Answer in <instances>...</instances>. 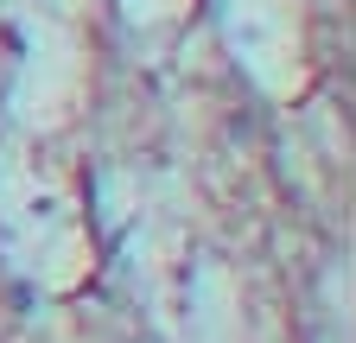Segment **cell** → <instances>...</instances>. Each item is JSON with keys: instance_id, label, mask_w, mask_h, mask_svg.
I'll use <instances>...</instances> for the list:
<instances>
[{"instance_id": "6da1fadb", "label": "cell", "mask_w": 356, "mask_h": 343, "mask_svg": "<svg viewBox=\"0 0 356 343\" xmlns=\"http://www.w3.org/2000/svg\"><path fill=\"white\" fill-rule=\"evenodd\" d=\"M229 45L267 96H293L305 83V38L293 0H229Z\"/></svg>"}, {"instance_id": "7a4b0ae2", "label": "cell", "mask_w": 356, "mask_h": 343, "mask_svg": "<svg viewBox=\"0 0 356 343\" xmlns=\"http://www.w3.org/2000/svg\"><path fill=\"white\" fill-rule=\"evenodd\" d=\"M127 13L147 19V26H159V19H178V13H185V0H127Z\"/></svg>"}]
</instances>
